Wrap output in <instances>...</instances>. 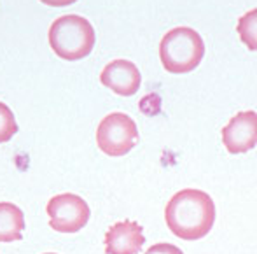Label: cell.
I'll use <instances>...</instances> for the list:
<instances>
[{
    "instance_id": "cell-3",
    "label": "cell",
    "mask_w": 257,
    "mask_h": 254,
    "mask_svg": "<svg viewBox=\"0 0 257 254\" xmlns=\"http://www.w3.org/2000/svg\"><path fill=\"white\" fill-rule=\"evenodd\" d=\"M205 56V42L196 30L177 27L165 34L159 44V58L170 74H186L201 63Z\"/></svg>"
},
{
    "instance_id": "cell-12",
    "label": "cell",
    "mask_w": 257,
    "mask_h": 254,
    "mask_svg": "<svg viewBox=\"0 0 257 254\" xmlns=\"http://www.w3.org/2000/svg\"><path fill=\"white\" fill-rule=\"evenodd\" d=\"M46 254H54V252H46Z\"/></svg>"
},
{
    "instance_id": "cell-11",
    "label": "cell",
    "mask_w": 257,
    "mask_h": 254,
    "mask_svg": "<svg viewBox=\"0 0 257 254\" xmlns=\"http://www.w3.org/2000/svg\"><path fill=\"white\" fill-rule=\"evenodd\" d=\"M146 254H184V252L173 244H154L153 247L147 249Z\"/></svg>"
},
{
    "instance_id": "cell-2",
    "label": "cell",
    "mask_w": 257,
    "mask_h": 254,
    "mask_svg": "<svg viewBox=\"0 0 257 254\" xmlns=\"http://www.w3.org/2000/svg\"><path fill=\"white\" fill-rule=\"evenodd\" d=\"M48 39L49 46L58 56L75 61L91 53L96 35L93 25L86 18L77 14H65L53 21Z\"/></svg>"
},
{
    "instance_id": "cell-7",
    "label": "cell",
    "mask_w": 257,
    "mask_h": 254,
    "mask_svg": "<svg viewBox=\"0 0 257 254\" xmlns=\"http://www.w3.org/2000/svg\"><path fill=\"white\" fill-rule=\"evenodd\" d=\"M100 81L103 86L112 90L121 97H132L140 90L142 84V75L133 61L130 60H114L103 67L100 74Z\"/></svg>"
},
{
    "instance_id": "cell-1",
    "label": "cell",
    "mask_w": 257,
    "mask_h": 254,
    "mask_svg": "<svg viewBox=\"0 0 257 254\" xmlns=\"http://www.w3.org/2000/svg\"><path fill=\"white\" fill-rule=\"evenodd\" d=\"M170 231L182 240H200L215 223V205L208 193L200 190H182L170 198L165 209Z\"/></svg>"
},
{
    "instance_id": "cell-10",
    "label": "cell",
    "mask_w": 257,
    "mask_h": 254,
    "mask_svg": "<svg viewBox=\"0 0 257 254\" xmlns=\"http://www.w3.org/2000/svg\"><path fill=\"white\" fill-rule=\"evenodd\" d=\"M18 123L14 118L13 111L6 104L0 102V144L9 142L14 135L18 133Z\"/></svg>"
},
{
    "instance_id": "cell-4",
    "label": "cell",
    "mask_w": 257,
    "mask_h": 254,
    "mask_svg": "<svg viewBox=\"0 0 257 254\" xmlns=\"http://www.w3.org/2000/svg\"><path fill=\"white\" fill-rule=\"evenodd\" d=\"M139 128L135 121L124 112H112L100 121L96 128V144L107 156L128 154L139 142Z\"/></svg>"
},
{
    "instance_id": "cell-6",
    "label": "cell",
    "mask_w": 257,
    "mask_h": 254,
    "mask_svg": "<svg viewBox=\"0 0 257 254\" xmlns=\"http://www.w3.org/2000/svg\"><path fill=\"white\" fill-rule=\"evenodd\" d=\"M222 142L231 154L254 149L257 144V112L245 111L233 116L222 128Z\"/></svg>"
},
{
    "instance_id": "cell-8",
    "label": "cell",
    "mask_w": 257,
    "mask_h": 254,
    "mask_svg": "<svg viewBox=\"0 0 257 254\" xmlns=\"http://www.w3.org/2000/svg\"><path fill=\"white\" fill-rule=\"evenodd\" d=\"M105 254H139L146 242L142 226L135 221H119L105 233Z\"/></svg>"
},
{
    "instance_id": "cell-5",
    "label": "cell",
    "mask_w": 257,
    "mask_h": 254,
    "mask_svg": "<svg viewBox=\"0 0 257 254\" xmlns=\"http://www.w3.org/2000/svg\"><path fill=\"white\" fill-rule=\"evenodd\" d=\"M46 212L49 216V226L60 233H77L89 221V205L79 195H56L48 202Z\"/></svg>"
},
{
    "instance_id": "cell-9",
    "label": "cell",
    "mask_w": 257,
    "mask_h": 254,
    "mask_svg": "<svg viewBox=\"0 0 257 254\" xmlns=\"http://www.w3.org/2000/svg\"><path fill=\"white\" fill-rule=\"evenodd\" d=\"M25 214L18 205L0 203V242H16L23 238Z\"/></svg>"
}]
</instances>
